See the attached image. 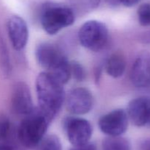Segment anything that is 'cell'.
<instances>
[{
    "label": "cell",
    "mask_w": 150,
    "mask_h": 150,
    "mask_svg": "<svg viewBox=\"0 0 150 150\" xmlns=\"http://www.w3.org/2000/svg\"><path fill=\"white\" fill-rule=\"evenodd\" d=\"M63 85L46 71L40 73L36 79L38 107L51 121L64 102L66 95Z\"/></svg>",
    "instance_id": "cell-1"
},
{
    "label": "cell",
    "mask_w": 150,
    "mask_h": 150,
    "mask_svg": "<svg viewBox=\"0 0 150 150\" xmlns=\"http://www.w3.org/2000/svg\"><path fill=\"white\" fill-rule=\"evenodd\" d=\"M51 121L40 110L35 107L24 116L18 129V137L23 146L35 148L45 137Z\"/></svg>",
    "instance_id": "cell-2"
},
{
    "label": "cell",
    "mask_w": 150,
    "mask_h": 150,
    "mask_svg": "<svg viewBox=\"0 0 150 150\" xmlns=\"http://www.w3.org/2000/svg\"><path fill=\"white\" fill-rule=\"evenodd\" d=\"M75 19L74 11L68 6L48 2L41 10V26L49 35H55L64 28L71 26Z\"/></svg>",
    "instance_id": "cell-3"
},
{
    "label": "cell",
    "mask_w": 150,
    "mask_h": 150,
    "mask_svg": "<svg viewBox=\"0 0 150 150\" xmlns=\"http://www.w3.org/2000/svg\"><path fill=\"white\" fill-rule=\"evenodd\" d=\"M78 36L82 46L98 52L106 46L109 34L105 24L97 20H90L82 24Z\"/></svg>",
    "instance_id": "cell-4"
},
{
    "label": "cell",
    "mask_w": 150,
    "mask_h": 150,
    "mask_svg": "<svg viewBox=\"0 0 150 150\" xmlns=\"http://www.w3.org/2000/svg\"><path fill=\"white\" fill-rule=\"evenodd\" d=\"M67 138L73 146H80L89 142L92 135V126L86 119L67 116L62 121Z\"/></svg>",
    "instance_id": "cell-5"
},
{
    "label": "cell",
    "mask_w": 150,
    "mask_h": 150,
    "mask_svg": "<svg viewBox=\"0 0 150 150\" xmlns=\"http://www.w3.org/2000/svg\"><path fill=\"white\" fill-rule=\"evenodd\" d=\"M66 109L76 116L85 115L93 107L94 99L92 93L85 88H76L70 90L65 96Z\"/></svg>",
    "instance_id": "cell-6"
},
{
    "label": "cell",
    "mask_w": 150,
    "mask_h": 150,
    "mask_svg": "<svg viewBox=\"0 0 150 150\" xmlns=\"http://www.w3.org/2000/svg\"><path fill=\"white\" fill-rule=\"evenodd\" d=\"M129 118L125 110L116 109L100 118L98 126L108 136H120L127 131Z\"/></svg>",
    "instance_id": "cell-7"
},
{
    "label": "cell",
    "mask_w": 150,
    "mask_h": 150,
    "mask_svg": "<svg viewBox=\"0 0 150 150\" xmlns=\"http://www.w3.org/2000/svg\"><path fill=\"white\" fill-rule=\"evenodd\" d=\"M12 111L18 116H26L35 108L29 86L23 82L15 84L11 96Z\"/></svg>",
    "instance_id": "cell-8"
},
{
    "label": "cell",
    "mask_w": 150,
    "mask_h": 150,
    "mask_svg": "<svg viewBox=\"0 0 150 150\" xmlns=\"http://www.w3.org/2000/svg\"><path fill=\"white\" fill-rule=\"evenodd\" d=\"M7 33L12 46L16 51H21L29 40V28L23 18L13 16L7 21Z\"/></svg>",
    "instance_id": "cell-9"
},
{
    "label": "cell",
    "mask_w": 150,
    "mask_h": 150,
    "mask_svg": "<svg viewBox=\"0 0 150 150\" xmlns=\"http://www.w3.org/2000/svg\"><path fill=\"white\" fill-rule=\"evenodd\" d=\"M127 116L136 126H150V98L141 96L131 100L127 107Z\"/></svg>",
    "instance_id": "cell-10"
},
{
    "label": "cell",
    "mask_w": 150,
    "mask_h": 150,
    "mask_svg": "<svg viewBox=\"0 0 150 150\" xmlns=\"http://www.w3.org/2000/svg\"><path fill=\"white\" fill-rule=\"evenodd\" d=\"M35 56L40 66L47 72L55 68L65 56L59 49L51 43H41L37 46Z\"/></svg>",
    "instance_id": "cell-11"
},
{
    "label": "cell",
    "mask_w": 150,
    "mask_h": 150,
    "mask_svg": "<svg viewBox=\"0 0 150 150\" xmlns=\"http://www.w3.org/2000/svg\"><path fill=\"white\" fill-rule=\"evenodd\" d=\"M130 79L135 86H150V51L141 53L135 60L130 73Z\"/></svg>",
    "instance_id": "cell-12"
},
{
    "label": "cell",
    "mask_w": 150,
    "mask_h": 150,
    "mask_svg": "<svg viewBox=\"0 0 150 150\" xmlns=\"http://www.w3.org/2000/svg\"><path fill=\"white\" fill-rule=\"evenodd\" d=\"M105 71L110 76L119 78L124 74L126 69V60L121 52H114L109 56L105 63Z\"/></svg>",
    "instance_id": "cell-13"
},
{
    "label": "cell",
    "mask_w": 150,
    "mask_h": 150,
    "mask_svg": "<svg viewBox=\"0 0 150 150\" xmlns=\"http://www.w3.org/2000/svg\"><path fill=\"white\" fill-rule=\"evenodd\" d=\"M103 150H131L130 143L127 138L120 136H108L102 143Z\"/></svg>",
    "instance_id": "cell-14"
},
{
    "label": "cell",
    "mask_w": 150,
    "mask_h": 150,
    "mask_svg": "<svg viewBox=\"0 0 150 150\" xmlns=\"http://www.w3.org/2000/svg\"><path fill=\"white\" fill-rule=\"evenodd\" d=\"M35 149V150H62V145L59 138L51 134L45 135Z\"/></svg>",
    "instance_id": "cell-15"
},
{
    "label": "cell",
    "mask_w": 150,
    "mask_h": 150,
    "mask_svg": "<svg viewBox=\"0 0 150 150\" xmlns=\"http://www.w3.org/2000/svg\"><path fill=\"white\" fill-rule=\"evenodd\" d=\"M0 64L4 74L7 76L10 74L11 66H10L8 50L1 35H0Z\"/></svg>",
    "instance_id": "cell-16"
},
{
    "label": "cell",
    "mask_w": 150,
    "mask_h": 150,
    "mask_svg": "<svg viewBox=\"0 0 150 150\" xmlns=\"http://www.w3.org/2000/svg\"><path fill=\"white\" fill-rule=\"evenodd\" d=\"M70 70L71 76L77 82H83L86 77V70L81 63L78 61L70 62Z\"/></svg>",
    "instance_id": "cell-17"
},
{
    "label": "cell",
    "mask_w": 150,
    "mask_h": 150,
    "mask_svg": "<svg viewBox=\"0 0 150 150\" xmlns=\"http://www.w3.org/2000/svg\"><path fill=\"white\" fill-rule=\"evenodd\" d=\"M137 13L139 21L142 26H150V4H142L138 9Z\"/></svg>",
    "instance_id": "cell-18"
},
{
    "label": "cell",
    "mask_w": 150,
    "mask_h": 150,
    "mask_svg": "<svg viewBox=\"0 0 150 150\" xmlns=\"http://www.w3.org/2000/svg\"><path fill=\"white\" fill-rule=\"evenodd\" d=\"M10 132V121L4 114L0 115V143L5 141Z\"/></svg>",
    "instance_id": "cell-19"
},
{
    "label": "cell",
    "mask_w": 150,
    "mask_h": 150,
    "mask_svg": "<svg viewBox=\"0 0 150 150\" xmlns=\"http://www.w3.org/2000/svg\"><path fill=\"white\" fill-rule=\"evenodd\" d=\"M70 150H98L96 145L93 143H87L80 146H73Z\"/></svg>",
    "instance_id": "cell-20"
},
{
    "label": "cell",
    "mask_w": 150,
    "mask_h": 150,
    "mask_svg": "<svg viewBox=\"0 0 150 150\" xmlns=\"http://www.w3.org/2000/svg\"><path fill=\"white\" fill-rule=\"evenodd\" d=\"M85 6L90 9H95L99 6L100 0H81Z\"/></svg>",
    "instance_id": "cell-21"
},
{
    "label": "cell",
    "mask_w": 150,
    "mask_h": 150,
    "mask_svg": "<svg viewBox=\"0 0 150 150\" xmlns=\"http://www.w3.org/2000/svg\"><path fill=\"white\" fill-rule=\"evenodd\" d=\"M141 0H120V4H122V5L128 7L136 5Z\"/></svg>",
    "instance_id": "cell-22"
},
{
    "label": "cell",
    "mask_w": 150,
    "mask_h": 150,
    "mask_svg": "<svg viewBox=\"0 0 150 150\" xmlns=\"http://www.w3.org/2000/svg\"><path fill=\"white\" fill-rule=\"evenodd\" d=\"M105 1L111 6H117L120 4V0H105Z\"/></svg>",
    "instance_id": "cell-23"
},
{
    "label": "cell",
    "mask_w": 150,
    "mask_h": 150,
    "mask_svg": "<svg viewBox=\"0 0 150 150\" xmlns=\"http://www.w3.org/2000/svg\"><path fill=\"white\" fill-rule=\"evenodd\" d=\"M0 150H13L11 146L8 144H4V143H0Z\"/></svg>",
    "instance_id": "cell-24"
},
{
    "label": "cell",
    "mask_w": 150,
    "mask_h": 150,
    "mask_svg": "<svg viewBox=\"0 0 150 150\" xmlns=\"http://www.w3.org/2000/svg\"><path fill=\"white\" fill-rule=\"evenodd\" d=\"M143 150H150V140H148L143 144Z\"/></svg>",
    "instance_id": "cell-25"
}]
</instances>
